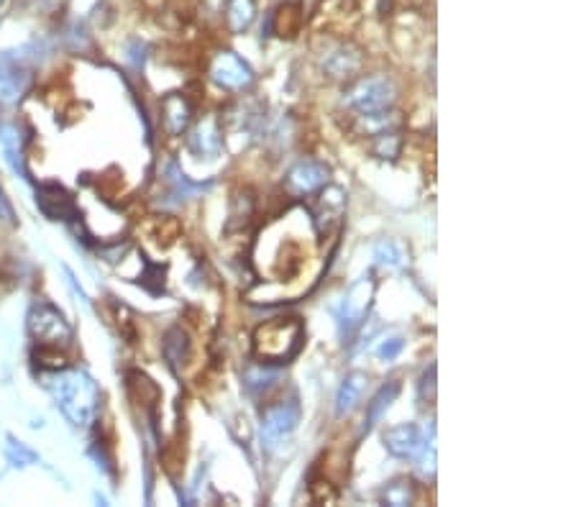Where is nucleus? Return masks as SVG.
Returning a JSON list of instances; mask_svg holds the SVG:
<instances>
[{
	"mask_svg": "<svg viewBox=\"0 0 576 507\" xmlns=\"http://www.w3.org/2000/svg\"><path fill=\"white\" fill-rule=\"evenodd\" d=\"M397 100V85L390 75H364L354 77L346 88V105L356 116L392 111Z\"/></svg>",
	"mask_w": 576,
	"mask_h": 507,
	"instance_id": "obj_3",
	"label": "nucleus"
},
{
	"mask_svg": "<svg viewBox=\"0 0 576 507\" xmlns=\"http://www.w3.org/2000/svg\"><path fill=\"white\" fill-rule=\"evenodd\" d=\"M318 203H315V226H318L320 236H328L338 231L341 218L346 213V195L341 187H320Z\"/></svg>",
	"mask_w": 576,
	"mask_h": 507,
	"instance_id": "obj_8",
	"label": "nucleus"
},
{
	"mask_svg": "<svg viewBox=\"0 0 576 507\" xmlns=\"http://www.w3.org/2000/svg\"><path fill=\"white\" fill-rule=\"evenodd\" d=\"M256 18L254 0H228L226 3V26L231 34H241L249 29Z\"/></svg>",
	"mask_w": 576,
	"mask_h": 507,
	"instance_id": "obj_20",
	"label": "nucleus"
},
{
	"mask_svg": "<svg viewBox=\"0 0 576 507\" xmlns=\"http://www.w3.org/2000/svg\"><path fill=\"white\" fill-rule=\"evenodd\" d=\"M384 446L392 456H400V459H413L423 451V436H420L418 428L413 423H402V426L387 428L384 431Z\"/></svg>",
	"mask_w": 576,
	"mask_h": 507,
	"instance_id": "obj_15",
	"label": "nucleus"
},
{
	"mask_svg": "<svg viewBox=\"0 0 576 507\" xmlns=\"http://www.w3.org/2000/svg\"><path fill=\"white\" fill-rule=\"evenodd\" d=\"M374 298V280H359L344 298V308H341V326L346 333L356 331L364 323L369 308H372Z\"/></svg>",
	"mask_w": 576,
	"mask_h": 507,
	"instance_id": "obj_10",
	"label": "nucleus"
},
{
	"mask_svg": "<svg viewBox=\"0 0 576 507\" xmlns=\"http://www.w3.org/2000/svg\"><path fill=\"white\" fill-rule=\"evenodd\" d=\"M300 423V405H297L295 397L285 400H274V403H267L262 413V436H264V446L267 449H277L287 436L297 428Z\"/></svg>",
	"mask_w": 576,
	"mask_h": 507,
	"instance_id": "obj_5",
	"label": "nucleus"
},
{
	"mask_svg": "<svg viewBox=\"0 0 576 507\" xmlns=\"http://www.w3.org/2000/svg\"><path fill=\"white\" fill-rule=\"evenodd\" d=\"M0 144H3V152H6L11 167L21 169L24 172V152H21V134H18L16 126H0Z\"/></svg>",
	"mask_w": 576,
	"mask_h": 507,
	"instance_id": "obj_22",
	"label": "nucleus"
},
{
	"mask_svg": "<svg viewBox=\"0 0 576 507\" xmlns=\"http://www.w3.org/2000/svg\"><path fill=\"white\" fill-rule=\"evenodd\" d=\"M377 262L379 264H387V267H400L402 262H405V254H402L400 244H395V241H382V244H377Z\"/></svg>",
	"mask_w": 576,
	"mask_h": 507,
	"instance_id": "obj_26",
	"label": "nucleus"
},
{
	"mask_svg": "<svg viewBox=\"0 0 576 507\" xmlns=\"http://www.w3.org/2000/svg\"><path fill=\"white\" fill-rule=\"evenodd\" d=\"M192 103L185 93H169L162 100V126L169 136H180L190 129Z\"/></svg>",
	"mask_w": 576,
	"mask_h": 507,
	"instance_id": "obj_14",
	"label": "nucleus"
},
{
	"mask_svg": "<svg viewBox=\"0 0 576 507\" xmlns=\"http://www.w3.org/2000/svg\"><path fill=\"white\" fill-rule=\"evenodd\" d=\"M310 492H313L315 502H333L336 500V484L328 482L326 477L315 479V482L310 484Z\"/></svg>",
	"mask_w": 576,
	"mask_h": 507,
	"instance_id": "obj_29",
	"label": "nucleus"
},
{
	"mask_svg": "<svg viewBox=\"0 0 576 507\" xmlns=\"http://www.w3.org/2000/svg\"><path fill=\"white\" fill-rule=\"evenodd\" d=\"M190 354L192 346L187 333L182 331V328H169L167 336H164V356H167V362L175 369L185 367V364L190 362Z\"/></svg>",
	"mask_w": 576,
	"mask_h": 507,
	"instance_id": "obj_19",
	"label": "nucleus"
},
{
	"mask_svg": "<svg viewBox=\"0 0 576 507\" xmlns=\"http://www.w3.org/2000/svg\"><path fill=\"white\" fill-rule=\"evenodd\" d=\"M402 346H405V341H402L400 333H390V336H384L382 341L374 346V354H377L379 359H395L402 351Z\"/></svg>",
	"mask_w": 576,
	"mask_h": 507,
	"instance_id": "obj_27",
	"label": "nucleus"
},
{
	"mask_svg": "<svg viewBox=\"0 0 576 507\" xmlns=\"http://www.w3.org/2000/svg\"><path fill=\"white\" fill-rule=\"evenodd\" d=\"M397 392H400V385H397V382H390V385L379 387L377 395L372 397V403L367 405V431H369V426H374V423L382 418L384 410L390 408L392 400L397 397Z\"/></svg>",
	"mask_w": 576,
	"mask_h": 507,
	"instance_id": "obj_24",
	"label": "nucleus"
},
{
	"mask_svg": "<svg viewBox=\"0 0 576 507\" xmlns=\"http://www.w3.org/2000/svg\"><path fill=\"white\" fill-rule=\"evenodd\" d=\"M180 231H182L180 221L172 216H157L146 223V236H149L157 246H162V249L175 244V241L180 239Z\"/></svg>",
	"mask_w": 576,
	"mask_h": 507,
	"instance_id": "obj_21",
	"label": "nucleus"
},
{
	"mask_svg": "<svg viewBox=\"0 0 576 507\" xmlns=\"http://www.w3.org/2000/svg\"><path fill=\"white\" fill-rule=\"evenodd\" d=\"M361 65H364L361 52L351 44H336L320 57V67L331 80H354L361 72Z\"/></svg>",
	"mask_w": 576,
	"mask_h": 507,
	"instance_id": "obj_9",
	"label": "nucleus"
},
{
	"mask_svg": "<svg viewBox=\"0 0 576 507\" xmlns=\"http://www.w3.org/2000/svg\"><path fill=\"white\" fill-rule=\"evenodd\" d=\"M44 385L72 426H88L93 420L98 410V387L88 374L80 369H54L44 377Z\"/></svg>",
	"mask_w": 576,
	"mask_h": 507,
	"instance_id": "obj_1",
	"label": "nucleus"
},
{
	"mask_svg": "<svg viewBox=\"0 0 576 507\" xmlns=\"http://www.w3.org/2000/svg\"><path fill=\"white\" fill-rule=\"evenodd\" d=\"M190 152L205 159H216L223 152V129L216 116L200 118L198 126L192 129Z\"/></svg>",
	"mask_w": 576,
	"mask_h": 507,
	"instance_id": "obj_13",
	"label": "nucleus"
},
{
	"mask_svg": "<svg viewBox=\"0 0 576 507\" xmlns=\"http://www.w3.org/2000/svg\"><path fill=\"white\" fill-rule=\"evenodd\" d=\"M305 328L295 315H282L262 323L254 331V354L262 364H287L303 349Z\"/></svg>",
	"mask_w": 576,
	"mask_h": 507,
	"instance_id": "obj_2",
	"label": "nucleus"
},
{
	"mask_svg": "<svg viewBox=\"0 0 576 507\" xmlns=\"http://www.w3.org/2000/svg\"><path fill=\"white\" fill-rule=\"evenodd\" d=\"M126 390H128V397H131L136 405H141V408L149 410V413L154 415L162 392H159V387L154 385L152 379L141 372H126Z\"/></svg>",
	"mask_w": 576,
	"mask_h": 507,
	"instance_id": "obj_16",
	"label": "nucleus"
},
{
	"mask_svg": "<svg viewBox=\"0 0 576 507\" xmlns=\"http://www.w3.org/2000/svg\"><path fill=\"white\" fill-rule=\"evenodd\" d=\"M315 21L320 29H326V34L346 36L356 24V3L354 0H326L318 8Z\"/></svg>",
	"mask_w": 576,
	"mask_h": 507,
	"instance_id": "obj_11",
	"label": "nucleus"
},
{
	"mask_svg": "<svg viewBox=\"0 0 576 507\" xmlns=\"http://www.w3.org/2000/svg\"><path fill=\"white\" fill-rule=\"evenodd\" d=\"M210 80L216 82L218 88L231 90V93H241V90L251 88L254 82V72L246 65L244 59L236 57L233 52H218L210 59Z\"/></svg>",
	"mask_w": 576,
	"mask_h": 507,
	"instance_id": "obj_6",
	"label": "nucleus"
},
{
	"mask_svg": "<svg viewBox=\"0 0 576 507\" xmlns=\"http://www.w3.org/2000/svg\"><path fill=\"white\" fill-rule=\"evenodd\" d=\"M36 203L39 210L49 221H75L77 218V203L62 185H41L36 193Z\"/></svg>",
	"mask_w": 576,
	"mask_h": 507,
	"instance_id": "obj_12",
	"label": "nucleus"
},
{
	"mask_svg": "<svg viewBox=\"0 0 576 507\" xmlns=\"http://www.w3.org/2000/svg\"><path fill=\"white\" fill-rule=\"evenodd\" d=\"M8 459L16 461L18 467H26V464H34L36 461V454L31 449H26L24 443L21 441H13V438H8Z\"/></svg>",
	"mask_w": 576,
	"mask_h": 507,
	"instance_id": "obj_28",
	"label": "nucleus"
},
{
	"mask_svg": "<svg viewBox=\"0 0 576 507\" xmlns=\"http://www.w3.org/2000/svg\"><path fill=\"white\" fill-rule=\"evenodd\" d=\"M328 167L320 162H313V159H303L297 162L295 167L287 172L285 177V193L290 198H303V195H313L318 193L320 187L328 185Z\"/></svg>",
	"mask_w": 576,
	"mask_h": 507,
	"instance_id": "obj_7",
	"label": "nucleus"
},
{
	"mask_svg": "<svg viewBox=\"0 0 576 507\" xmlns=\"http://www.w3.org/2000/svg\"><path fill=\"white\" fill-rule=\"evenodd\" d=\"M372 152L379 159H397L402 152V139L397 131H384V134L372 136Z\"/></svg>",
	"mask_w": 576,
	"mask_h": 507,
	"instance_id": "obj_25",
	"label": "nucleus"
},
{
	"mask_svg": "<svg viewBox=\"0 0 576 507\" xmlns=\"http://www.w3.org/2000/svg\"><path fill=\"white\" fill-rule=\"evenodd\" d=\"M29 331L39 349H67L72 344V328L54 305L36 303L29 313Z\"/></svg>",
	"mask_w": 576,
	"mask_h": 507,
	"instance_id": "obj_4",
	"label": "nucleus"
},
{
	"mask_svg": "<svg viewBox=\"0 0 576 507\" xmlns=\"http://www.w3.org/2000/svg\"><path fill=\"white\" fill-rule=\"evenodd\" d=\"M303 24H305V16H303V6L297 3V0H290V3H285V6L277 8V13H274V34L282 36V39H295L300 31H303Z\"/></svg>",
	"mask_w": 576,
	"mask_h": 507,
	"instance_id": "obj_17",
	"label": "nucleus"
},
{
	"mask_svg": "<svg viewBox=\"0 0 576 507\" xmlns=\"http://www.w3.org/2000/svg\"><path fill=\"white\" fill-rule=\"evenodd\" d=\"M367 382H369V377L364 372H351L349 377L344 379V387H341L338 400H336L338 415H349L351 410L361 403V395H364V390H367Z\"/></svg>",
	"mask_w": 576,
	"mask_h": 507,
	"instance_id": "obj_18",
	"label": "nucleus"
},
{
	"mask_svg": "<svg viewBox=\"0 0 576 507\" xmlns=\"http://www.w3.org/2000/svg\"><path fill=\"white\" fill-rule=\"evenodd\" d=\"M269 382H274V374L264 372V367L249 369V374H246V387L249 390H262V387H269Z\"/></svg>",
	"mask_w": 576,
	"mask_h": 507,
	"instance_id": "obj_30",
	"label": "nucleus"
},
{
	"mask_svg": "<svg viewBox=\"0 0 576 507\" xmlns=\"http://www.w3.org/2000/svg\"><path fill=\"white\" fill-rule=\"evenodd\" d=\"M0 3H3V0H0Z\"/></svg>",
	"mask_w": 576,
	"mask_h": 507,
	"instance_id": "obj_31",
	"label": "nucleus"
},
{
	"mask_svg": "<svg viewBox=\"0 0 576 507\" xmlns=\"http://www.w3.org/2000/svg\"><path fill=\"white\" fill-rule=\"evenodd\" d=\"M382 502L384 505H395V507H405L413 505L415 502V484L410 479H395L384 487L382 492Z\"/></svg>",
	"mask_w": 576,
	"mask_h": 507,
	"instance_id": "obj_23",
	"label": "nucleus"
}]
</instances>
